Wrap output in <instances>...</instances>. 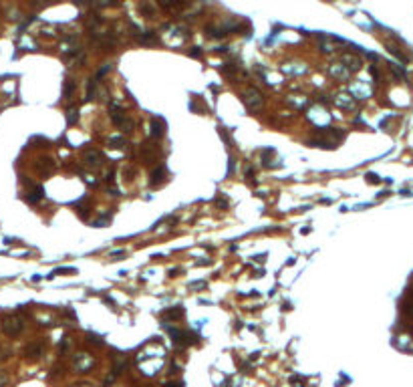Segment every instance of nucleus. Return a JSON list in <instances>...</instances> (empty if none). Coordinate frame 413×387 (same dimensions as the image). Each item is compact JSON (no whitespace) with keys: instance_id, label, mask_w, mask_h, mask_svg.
Here are the masks:
<instances>
[{"instance_id":"1","label":"nucleus","mask_w":413,"mask_h":387,"mask_svg":"<svg viewBox=\"0 0 413 387\" xmlns=\"http://www.w3.org/2000/svg\"><path fill=\"white\" fill-rule=\"evenodd\" d=\"M242 101L250 111H260L262 105H264V97H262V93L256 87H246L242 91Z\"/></svg>"},{"instance_id":"2","label":"nucleus","mask_w":413,"mask_h":387,"mask_svg":"<svg viewBox=\"0 0 413 387\" xmlns=\"http://www.w3.org/2000/svg\"><path fill=\"white\" fill-rule=\"evenodd\" d=\"M0 327H2V333L6 337H18L22 333V329H24V323H22V319L18 315H6L2 319V323H0Z\"/></svg>"},{"instance_id":"3","label":"nucleus","mask_w":413,"mask_h":387,"mask_svg":"<svg viewBox=\"0 0 413 387\" xmlns=\"http://www.w3.org/2000/svg\"><path fill=\"white\" fill-rule=\"evenodd\" d=\"M95 367V357L89 353H77L73 357V369L77 373H89Z\"/></svg>"},{"instance_id":"4","label":"nucleus","mask_w":413,"mask_h":387,"mask_svg":"<svg viewBox=\"0 0 413 387\" xmlns=\"http://www.w3.org/2000/svg\"><path fill=\"white\" fill-rule=\"evenodd\" d=\"M83 162L89 166V168H101L103 166V153L99 149H87L83 153Z\"/></svg>"},{"instance_id":"5","label":"nucleus","mask_w":413,"mask_h":387,"mask_svg":"<svg viewBox=\"0 0 413 387\" xmlns=\"http://www.w3.org/2000/svg\"><path fill=\"white\" fill-rule=\"evenodd\" d=\"M329 73H330V77H334V79H341V81H347L349 77H351V71L343 63H332L329 67Z\"/></svg>"},{"instance_id":"6","label":"nucleus","mask_w":413,"mask_h":387,"mask_svg":"<svg viewBox=\"0 0 413 387\" xmlns=\"http://www.w3.org/2000/svg\"><path fill=\"white\" fill-rule=\"evenodd\" d=\"M43 355V345L41 343H30L24 349V357L26 359H39Z\"/></svg>"},{"instance_id":"7","label":"nucleus","mask_w":413,"mask_h":387,"mask_svg":"<svg viewBox=\"0 0 413 387\" xmlns=\"http://www.w3.org/2000/svg\"><path fill=\"white\" fill-rule=\"evenodd\" d=\"M343 65L353 73V71H359V69H361V59L347 53V55H343Z\"/></svg>"},{"instance_id":"8","label":"nucleus","mask_w":413,"mask_h":387,"mask_svg":"<svg viewBox=\"0 0 413 387\" xmlns=\"http://www.w3.org/2000/svg\"><path fill=\"white\" fill-rule=\"evenodd\" d=\"M45 196V190L41 188V186H34L30 192H28V196H26V202H30V204H36L41 198Z\"/></svg>"},{"instance_id":"9","label":"nucleus","mask_w":413,"mask_h":387,"mask_svg":"<svg viewBox=\"0 0 413 387\" xmlns=\"http://www.w3.org/2000/svg\"><path fill=\"white\" fill-rule=\"evenodd\" d=\"M334 105L336 107H343V109H353L355 107V99L349 97V95H339L334 99Z\"/></svg>"},{"instance_id":"10","label":"nucleus","mask_w":413,"mask_h":387,"mask_svg":"<svg viewBox=\"0 0 413 387\" xmlns=\"http://www.w3.org/2000/svg\"><path fill=\"white\" fill-rule=\"evenodd\" d=\"M183 317V308H169V311H165L164 313V323L167 321V319H171V321H177V319H181Z\"/></svg>"},{"instance_id":"11","label":"nucleus","mask_w":413,"mask_h":387,"mask_svg":"<svg viewBox=\"0 0 413 387\" xmlns=\"http://www.w3.org/2000/svg\"><path fill=\"white\" fill-rule=\"evenodd\" d=\"M164 176H165V168H164V166H160L158 170H154V172H152V184H154V186H156V184H160V182L164 180Z\"/></svg>"},{"instance_id":"12","label":"nucleus","mask_w":413,"mask_h":387,"mask_svg":"<svg viewBox=\"0 0 413 387\" xmlns=\"http://www.w3.org/2000/svg\"><path fill=\"white\" fill-rule=\"evenodd\" d=\"M152 127H154V131H152V135H154V137H162V135H164V123H162V121L154 119Z\"/></svg>"},{"instance_id":"13","label":"nucleus","mask_w":413,"mask_h":387,"mask_svg":"<svg viewBox=\"0 0 413 387\" xmlns=\"http://www.w3.org/2000/svg\"><path fill=\"white\" fill-rule=\"evenodd\" d=\"M77 119H79V111L77 109H69L67 111V121H69V125L77 123Z\"/></svg>"},{"instance_id":"14","label":"nucleus","mask_w":413,"mask_h":387,"mask_svg":"<svg viewBox=\"0 0 413 387\" xmlns=\"http://www.w3.org/2000/svg\"><path fill=\"white\" fill-rule=\"evenodd\" d=\"M73 89H75V83H73V79H67V85H65V99H71V95H73Z\"/></svg>"},{"instance_id":"15","label":"nucleus","mask_w":413,"mask_h":387,"mask_svg":"<svg viewBox=\"0 0 413 387\" xmlns=\"http://www.w3.org/2000/svg\"><path fill=\"white\" fill-rule=\"evenodd\" d=\"M75 208L79 210V214H81L83 218L87 216V210H89V208H87V204H85V202H81V204H75Z\"/></svg>"},{"instance_id":"16","label":"nucleus","mask_w":413,"mask_h":387,"mask_svg":"<svg viewBox=\"0 0 413 387\" xmlns=\"http://www.w3.org/2000/svg\"><path fill=\"white\" fill-rule=\"evenodd\" d=\"M6 381H8V375H6L4 371H0V387H4V385H6Z\"/></svg>"},{"instance_id":"17","label":"nucleus","mask_w":413,"mask_h":387,"mask_svg":"<svg viewBox=\"0 0 413 387\" xmlns=\"http://www.w3.org/2000/svg\"><path fill=\"white\" fill-rule=\"evenodd\" d=\"M109 143H113V147H123L125 145L123 139H109Z\"/></svg>"},{"instance_id":"18","label":"nucleus","mask_w":413,"mask_h":387,"mask_svg":"<svg viewBox=\"0 0 413 387\" xmlns=\"http://www.w3.org/2000/svg\"><path fill=\"white\" fill-rule=\"evenodd\" d=\"M190 287H192V289H204V287H208V285H206L204 281H200V283H192Z\"/></svg>"},{"instance_id":"19","label":"nucleus","mask_w":413,"mask_h":387,"mask_svg":"<svg viewBox=\"0 0 413 387\" xmlns=\"http://www.w3.org/2000/svg\"><path fill=\"white\" fill-rule=\"evenodd\" d=\"M367 178H369V182H371V184H377V182H379V178L375 176V174H369Z\"/></svg>"},{"instance_id":"20","label":"nucleus","mask_w":413,"mask_h":387,"mask_svg":"<svg viewBox=\"0 0 413 387\" xmlns=\"http://www.w3.org/2000/svg\"><path fill=\"white\" fill-rule=\"evenodd\" d=\"M216 206H222V208H226V206H228V202H226V200H222V198H218V200H216Z\"/></svg>"},{"instance_id":"21","label":"nucleus","mask_w":413,"mask_h":387,"mask_svg":"<svg viewBox=\"0 0 413 387\" xmlns=\"http://www.w3.org/2000/svg\"><path fill=\"white\" fill-rule=\"evenodd\" d=\"M164 387H181V383H167V385H164Z\"/></svg>"},{"instance_id":"22","label":"nucleus","mask_w":413,"mask_h":387,"mask_svg":"<svg viewBox=\"0 0 413 387\" xmlns=\"http://www.w3.org/2000/svg\"><path fill=\"white\" fill-rule=\"evenodd\" d=\"M71 387H93V385H87V383H81V385H71Z\"/></svg>"},{"instance_id":"23","label":"nucleus","mask_w":413,"mask_h":387,"mask_svg":"<svg viewBox=\"0 0 413 387\" xmlns=\"http://www.w3.org/2000/svg\"><path fill=\"white\" fill-rule=\"evenodd\" d=\"M73 2H77V4H83V2H85V0H73Z\"/></svg>"}]
</instances>
